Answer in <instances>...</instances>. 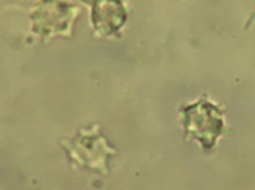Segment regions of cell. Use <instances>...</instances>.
<instances>
[{
	"mask_svg": "<svg viewBox=\"0 0 255 190\" xmlns=\"http://www.w3.org/2000/svg\"><path fill=\"white\" fill-rule=\"evenodd\" d=\"M183 125L191 138L198 139L206 149H212L225 128L220 109L207 99H199L183 109Z\"/></svg>",
	"mask_w": 255,
	"mask_h": 190,
	"instance_id": "obj_1",
	"label": "cell"
},
{
	"mask_svg": "<svg viewBox=\"0 0 255 190\" xmlns=\"http://www.w3.org/2000/svg\"><path fill=\"white\" fill-rule=\"evenodd\" d=\"M78 8L69 0H40L30 13L32 29L37 34L69 32Z\"/></svg>",
	"mask_w": 255,
	"mask_h": 190,
	"instance_id": "obj_2",
	"label": "cell"
},
{
	"mask_svg": "<svg viewBox=\"0 0 255 190\" xmlns=\"http://www.w3.org/2000/svg\"><path fill=\"white\" fill-rule=\"evenodd\" d=\"M91 5V21L99 34H114L125 24L128 11L123 0H86Z\"/></svg>",
	"mask_w": 255,
	"mask_h": 190,
	"instance_id": "obj_3",
	"label": "cell"
}]
</instances>
